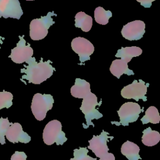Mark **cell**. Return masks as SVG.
<instances>
[{
	"label": "cell",
	"mask_w": 160,
	"mask_h": 160,
	"mask_svg": "<svg viewBox=\"0 0 160 160\" xmlns=\"http://www.w3.org/2000/svg\"><path fill=\"white\" fill-rule=\"evenodd\" d=\"M25 62L28 66L24 65L25 68L21 69V73H24L22 76L21 80L26 79L29 83L34 84H40L48 78H49L56 71V69L52 66L50 60L43 61L41 58L39 62H36L35 58L31 57Z\"/></svg>",
	"instance_id": "cell-1"
},
{
	"label": "cell",
	"mask_w": 160,
	"mask_h": 160,
	"mask_svg": "<svg viewBox=\"0 0 160 160\" xmlns=\"http://www.w3.org/2000/svg\"><path fill=\"white\" fill-rule=\"evenodd\" d=\"M82 99V104L79 109L84 114V118L86 121V125L84 123H82L83 128L87 129L90 125L94 127V124L92 122V120L98 119L103 116V115L99 112L97 109H96L97 106H101L102 101L101 100V101L98 102L97 96L91 92Z\"/></svg>",
	"instance_id": "cell-2"
},
{
	"label": "cell",
	"mask_w": 160,
	"mask_h": 160,
	"mask_svg": "<svg viewBox=\"0 0 160 160\" xmlns=\"http://www.w3.org/2000/svg\"><path fill=\"white\" fill-rule=\"evenodd\" d=\"M52 16L57 14L52 12H48L45 16L32 19L29 24V36L31 39L38 41L44 39L48 33V29L55 23L52 20Z\"/></svg>",
	"instance_id": "cell-3"
},
{
	"label": "cell",
	"mask_w": 160,
	"mask_h": 160,
	"mask_svg": "<svg viewBox=\"0 0 160 160\" xmlns=\"http://www.w3.org/2000/svg\"><path fill=\"white\" fill-rule=\"evenodd\" d=\"M42 139L44 142L48 146L54 142L58 146L62 145L68 140L65 133L62 131L61 122L56 119L49 121L46 125L43 130Z\"/></svg>",
	"instance_id": "cell-4"
},
{
	"label": "cell",
	"mask_w": 160,
	"mask_h": 160,
	"mask_svg": "<svg viewBox=\"0 0 160 160\" xmlns=\"http://www.w3.org/2000/svg\"><path fill=\"white\" fill-rule=\"evenodd\" d=\"M144 111V108H141L140 105L136 102H127L124 103L118 114L119 117V121H111V124L116 126H128L129 122H133L138 120L141 112Z\"/></svg>",
	"instance_id": "cell-5"
},
{
	"label": "cell",
	"mask_w": 160,
	"mask_h": 160,
	"mask_svg": "<svg viewBox=\"0 0 160 160\" xmlns=\"http://www.w3.org/2000/svg\"><path fill=\"white\" fill-rule=\"evenodd\" d=\"M54 103V99L51 94H42L36 93L34 95L31 102V111L38 121H42L47 114V112L51 109Z\"/></svg>",
	"instance_id": "cell-6"
},
{
	"label": "cell",
	"mask_w": 160,
	"mask_h": 160,
	"mask_svg": "<svg viewBox=\"0 0 160 160\" xmlns=\"http://www.w3.org/2000/svg\"><path fill=\"white\" fill-rule=\"evenodd\" d=\"M149 86V83H146L141 79L134 80L131 84L124 86L122 89L121 94L125 99H133L136 101L142 99L146 101L147 97L146 94Z\"/></svg>",
	"instance_id": "cell-7"
},
{
	"label": "cell",
	"mask_w": 160,
	"mask_h": 160,
	"mask_svg": "<svg viewBox=\"0 0 160 160\" xmlns=\"http://www.w3.org/2000/svg\"><path fill=\"white\" fill-rule=\"evenodd\" d=\"M72 49L79 55L80 65L82 62L90 60V56L94 52V47L93 44L87 39L82 37L74 38L71 41Z\"/></svg>",
	"instance_id": "cell-8"
},
{
	"label": "cell",
	"mask_w": 160,
	"mask_h": 160,
	"mask_svg": "<svg viewBox=\"0 0 160 160\" xmlns=\"http://www.w3.org/2000/svg\"><path fill=\"white\" fill-rule=\"evenodd\" d=\"M24 35L19 36V41L17 43L16 47L11 49L9 58L16 64H22L26 62L33 55V49L29 43L26 44V41L24 39Z\"/></svg>",
	"instance_id": "cell-9"
},
{
	"label": "cell",
	"mask_w": 160,
	"mask_h": 160,
	"mask_svg": "<svg viewBox=\"0 0 160 160\" xmlns=\"http://www.w3.org/2000/svg\"><path fill=\"white\" fill-rule=\"evenodd\" d=\"M108 135L109 132L102 130L99 135H94L92 138L88 141L89 145L88 148L94 152L96 157L100 158L108 152L109 149L108 147L107 142L109 141L108 139L112 140L114 138L113 136H109Z\"/></svg>",
	"instance_id": "cell-10"
},
{
	"label": "cell",
	"mask_w": 160,
	"mask_h": 160,
	"mask_svg": "<svg viewBox=\"0 0 160 160\" xmlns=\"http://www.w3.org/2000/svg\"><path fill=\"white\" fill-rule=\"evenodd\" d=\"M146 24L141 20H135L123 26L121 34L129 41H137L141 39L145 33Z\"/></svg>",
	"instance_id": "cell-11"
},
{
	"label": "cell",
	"mask_w": 160,
	"mask_h": 160,
	"mask_svg": "<svg viewBox=\"0 0 160 160\" xmlns=\"http://www.w3.org/2000/svg\"><path fill=\"white\" fill-rule=\"evenodd\" d=\"M22 14L19 0H0V18L19 19Z\"/></svg>",
	"instance_id": "cell-12"
},
{
	"label": "cell",
	"mask_w": 160,
	"mask_h": 160,
	"mask_svg": "<svg viewBox=\"0 0 160 160\" xmlns=\"http://www.w3.org/2000/svg\"><path fill=\"white\" fill-rule=\"evenodd\" d=\"M8 140L12 143L21 142L22 143H28L31 141V137L28 133L22 130L21 125L18 122L12 123L6 133Z\"/></svg>",
	"instance_id": "cell-13"
},
{
	"label": "cell",
	"mask_w": 160,
	"mask_h": 160,
	"mask_svg": "<svg viewBox=\"0 0 160 160\" xmlns=\"http://www.w3.org/2000/svg\"><path fill=\"white\" fill-rule=\"evenodd\" d=\"M91 92L90 84L84 79L76 78L74 84L71 88V95L76 98H84Z\"/></svg>",
	"instance_id": "cell-14"
},
{
	"label": "cell",
	"mask_w": 160,
	"mask_h": 160,
	"mask_svg": "<svg viewBox=\"0 0 160 160\" xmlns=\"http://www.w3.org/2000/svg\"><path fill=\"white\" fill-rule=\"evenodd\" d=\"M109 71L112 75L119 79L121 76L126 74L128 76L134 75L133 71L129 69L128 62L123 59H115L112 61L111 65L109 68Z\"/></svg>",
	"instance_id": "cell-15"
},
{
	"label": "cell",
	"mask_w": 160,
	"mask_h": 160,
	"mask_svg": "<svg viewBox=\"0 0 160 160\" xmlns=\"http://www.w3.org/2000/svg\"><path fill=\"white\" fill-rule=\"evenodd\" d=\"M140 149L139 146L129 141L124 142L121 148V152L122 155L126 156L128 160H138L141 159L139 152Z\"/></svg>",
	"instance_id": "cell-16"
},
{
	"label": "cell",
	"mask_w": 160,
	"mask_h": 160,
	"mask_svg": "<svg viewBox=\"0 0 160 160\" xmlns=\"http://www.w3.org/2000/svg\"><path fill=\"white\" fill-rule=\"evenodd\" d=\"M142 52V49L137 46L122 47L121 49L118 50L115 56L116 58H120L121 59H123L128 62L132 58L140 56Z\"/></svg>",
	"instance_id": "cell-17"
},
{
	"label": "cell",
	"mask_w": 160,
	"mask_h": 160,
	"mask_svg": "<svg viewBox=\"0 0 160 160\" xmlns=\"http://www.w3.org/2000/svg\"><path fill=\"white\" fill-rule=\"evenodd\" d=\"M75 26L81 28L84 32H88L92 26V18L82 11L78 12L75 16Z\"/></svg>",
	"instance_id": "cell-18"
},
{
	"label": "cell",
	"mask_w": 160,
	"mask_h": 160,
	"mask_svg": "<svg viewBox=\"0 0 160 160\" xmlns=\"http://www.w3.org/2000/svg\"><path fill=\"white\" fill-rule=\"evenodd\" d=\"M142 142L147 146H153L156 145L160 141V134L158 131H153L150 127L145 129L142 131Z\"/></svg>",
	"instance_id": "cell-19"
},
{
	"label": "cell",
	"mask_w": 160,
	"mask_h": 160,
	"mask_svg": "<svg viewBox=\"0 0 160 160\" xmlns=\"http://www.w3.org/2000/svg\"><path fill=\"white\" fill-rule=\"evenodd\" d=\"M143 124L149 122L158 124L160 121V115L158 109L154 106L149 107L145 112V115L141 119Z\"/></svg>",
	"instance_id": "cell-20"
},
{
	"label": "cell",
	"mask_w": 160,
	"mask_h": 160,
	"mask_svg": "<svg viewBox=\"0 0 160 160\" xmlns=\"http://www.w3.org/2000/svg\"><path fill=\"white\" fill-rule=\"evenodd\" d=\"M112 17L111 11H106L103 8L99 6L94 10V19L96 22L102 25L108 23L109 19Z\"/></svg>",
	"instance_id": "cell-21"
},
{
	"label": "cell",
	"mask_w": 160,
	"mask_h": 160,
	"mask_svg": "<svg viewBox=\"0 0 160 160\" xmlns=\"http://www.w3.org/2000/svg\"><path fill=\"white\" fill-rule=\"evenodd\" d=\"M13 96L10 92L4 90L0 92V109L2 108H9L12 104Z\"/></svg>",
	"instance_id": "cell-22"
},
{
	"label": "cell",
	"mask_w": 160,
	"mask_h": 160,
	"mask_svg": "<svg viewBox=\"0 0 160 160\" xmlns=\"http://www.w3.org/2000/svg\"><path fill=\"white\" fill-rule=\"evenodd\" d=\"M88 150L87 148H79V149H74V158L70 160H97L96 158H92L88 155Z\"/></svg>",
	"instance_id": "cell-23"
},
{
	"label": "cell",
	"mask_w": 160,
	"mask_h": 160,
	"mask_svg": "<svg viewBox=\"0 0 160 160\" xmlns=\"http://www.w3.org/2000/svg\"><path fill=\"white\" fill-rule=\"evenodd\" d=\"M12 124V123L10 122L8 118H0V143L1 144L6 143L4 136L6 135L8 128Z\"/></svg>",
	"instance_id": "cell-24"
},
{
	"label": "cell",
	"mask_w": 160,
	"mask_h": 160,
	"mask_svg": "<svg viewBox=\"0 0 160 160\" xmlns=\"http://www.w3.org/2000/svg\"><path fill=\"white\" fill-rule=\"evenodd\" d=\"M27 155L24 152L16 151L11 156V160H26Z\"/></svg>",
	"instance_id": "cell-25"
},
{
	"label": "cell",
	"mask_w": 160,
	"mask_h": 160,
	"mask_svg": "<svg viewBox=\"0 0 160 160\" xmlns=\"http://www.w3.org/2000/svg\"><path fill=\"white\" fill-rule=\"evenodd\" d=\"M138 2H140L141 5L145 8H149L152 5V2L154 1L155 0H136Z\"/></svg>",
	"instance_id": "cell-26"
},
{
	"label": "cell",
	"mask_w": 160,
	"mask_h": 160,
	"mask_svg": "<svg viewBox=\"0 0 160 160\" xmlns=\"http://www.w3.org/2000/svg\"><path fill=\"white\" fill-rule=\"evenodd\" d=\"M99 160H115V157L112 153L107 152L106 154L100 158Z\"/></svg>",
	"instance_id": "cell-27"
},
{
	"label": "cell",
	"mask_w": 160,
	"mask_h": 160,
	"mask_svg": "<svg viewBox=\"0 0 160 160\" xmlns=\"http://www.w3.org/2000/svg\"><path fill=\"white\" fill-rule=\"evenodd\" d=\"M4 39V38H3V37H2V36H0V43L2 44ZM0 49H1V46H0Z\"/></svg>",
	"instance_id": "cell-28"
},
{
	"label": "cell",
	"mask_w": 160,
	"mask_h": 160,
	"mask_svg": "<svg viewBox=\"0 0 160 160\" xmlns=\"http://www.w3.org/2000/svg\"><path fill=\"white\" fill-rule=\"evenodd\" d=\"M26 1H34V0H26Z\"/></svg>",
	"instance_id": "cell-29"
}]
</instances>
